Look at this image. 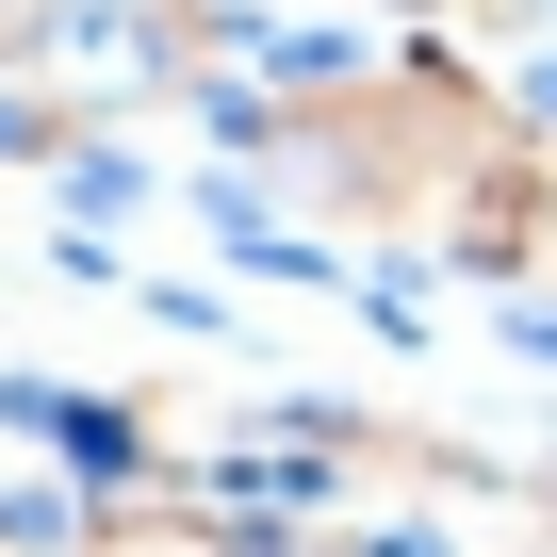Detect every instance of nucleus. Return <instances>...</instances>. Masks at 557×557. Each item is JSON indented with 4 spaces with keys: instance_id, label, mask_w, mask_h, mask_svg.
I'll return each mask as SVG.
<instances>
[{
    "instance_id": "f03ea898",
    "label": "nucleus",
    "mask_w": 557,
    "mask_h": 557,
    "mask_svg": "<svg viewBox=\"0 0 557 557\" xmlns=\"http://www.w3.org/2000/svg\"><path fill=\"white\" fill-rule=\"evenodd\" d=\"M66 557H296V541L246 492H213V475H148V492H99Z\"/></svg>"
},
{
    "instance_id": "f257e3e1",
    "label": "nucleus",
    "mask_w": 557,
    "mask_h": 557,
    "mask_svg": "<svg viewBox=\"0 0 557 557\" xmlns=\"http://www.w3.org/2000/svg\"><path fill=\"white\" fill-rule=\"evenodd\" d=\"M230 132L262 148V181H296L312 213H345L361 246H426L492 296H541V181L557 132H524L508 83H475L459 50H377V66H296L230 99Z\"/></svg>"
}]
</instances>
